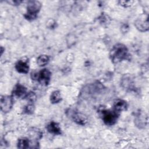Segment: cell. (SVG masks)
I'll use <instances>...</instances> for the list:
<instances>
[{
    "instance_id": "obj_1",
    "label": "cell",
    "mask_w": 149,
    "mask_h": 149,
    "mask_svg": "<svg viewBox=\"0 0 149 149\" xmlns=\"http://www.w3.org/2000/svg\"><path fill=\"white\" fill-rule=\"evenodd\" d=\"M109 56L111 61L114 63H117L123 60L127 59L129 56L127 48L123 44H116L111 49Z\"/></svg>"
},
{
    "instance_id": "obj_2",
    "label": "cell",
    "mask_w": 149,
    "mask_h": 149,
    "mask_svg": "<svg viewBox=\"0 0 149 149\" xmlns=\"http://www.w3.org/2000/svg\"><path fill=\"white\" fill-rule=\"evenodd\" d=\"M41 8V3L38 1H29L27 6V12L24 17L28 20H33L37 17V13Z\"/></svg>"
},
{
    "instance_id": "obj_3",
    "label": "cell",
    "mask_w": 149,
    "mask_h": 149,
    "mask_svg": "<svg viewBox=\"0 0 149 149\" xmlns=\"http://www.w3.org/2000/svg\"><path fill=\"white\" fill-rule=\"evenodd\" d=\"M51 77V72L47 69H44L40 72H33L31 73V78L33 80L38 81L40 83L48 85Z\"/></svg>"
},
{
    "instance_id": "obj_4",
    "label": "cell",
    "mask_w": 149,
    "mask_h": 149,
    "mask_svg": "<svg viewBox=\"0 0 149 149\" xmlns=\"http://www.w3.org/2000/svg\"><path fill=\"white\" fill-rule=\"evenodd\" d=\"M100 115L104 123L108 126H112L115 124L119 116L117 112L109 109L101 110Z\"/></svg>"
},
{
    "instance_id": "obj_5",
    "label": "cell",
    "mask_w": 149,
    "mask_h": 149,
    "mask_svg": "<svg viewBox=\"0 0 149 149\" xmlns=\"http://www.w3.org/2000/svg\"><path fill=\"white\" fill-rule=\"evenodd\" d=\"M13 105V99L10 95H2L1 97V110L3 113L9 112Z\"/></svg>"
},
{
    "instance_id": "obj_6",
    "label": "cell",
    "mask_w": 149,
    "mask_h": 149,
    "mask_svg": "<svg viewBox=\"0 0 149 149\" xmlns=\"http://www.w3.org/2000/svg\"><path fill=\"white\" fill-rule=\"evenodd\" d=\"M134 25L137 29L141 32H145L148 30V16L147 14L141 15L134 22Z\"/></svg>"
},
{
    "instance_id": "obj_7",
    "label": "cell",
    "mask_w": 149,
    "mask_h": 149,
    "mask_svg": "<svg viewBox=\"0 0 149 149\" xmlns=\"http://www.w3.org/2000/svg\"><path fill=\"white\" fill-rule=\"evenodd\" d=\"M148 123V116L146 112H139L134 118V123L139 129L146 127Z\"/></svg>"
},
{
    "instance_id": "obj_8",
    "label": "cell",
    "mask_w": 149,
    "mask_h": 149,
    "mask_svg": "<svg viewBox=\"0 0 149 149\" xmlns=\"http://www.w3.org/2000/svg\"><path fill=\"white\" fill-rule=\"evenodd\" d=\"M123 88L127 91H132L134 88V82L132 76L130 74L124 75L120 81Z\"/></svg>"
},
{
    "instance_id": "obj_9",
    "label": "cell",
    "mask_w": 149,
    "mask_h": 149,
    "mask_svg": "<svg viewBox=\"0 0 149 149\" xmlns=\"http://www.w3.org/2000/svg\"><path fill=\"white\" fill-rule=\"evenodd\" d=\"M70 116L71 119L73 120V122L77 123V125L84 126L87 123V117L81 113L73 111L72 112H70Z\"/></svg>"
},
{
    "instance_id": "obj_10",
    "label": "cell",
    "mask_w": 149,
    "mask_h": 149,
    "mask_svg": "<svg viewBox=\"0 0 149 149\" xmlns=\"http://www.w3.org/2000/svg\"><path fill=\"white\" fill-rule=\"evenodd\" d=\"M16 70L20 73L26 74L29 70V65L27 61L19 60L15 64Z\"/></svg>"
},
{
    "instance_id": "obj_11",
    "label": "cell",
    "mask_w": 149,
    "mask_h": 149,
    "mask_svg": "<svg viewBox=\"0 0 149 149\" xmlns=\"http://www.w3.org/2000/svg\"><path fill=\"white\" fill-rule=\"evenodd\" d=\"M113 110L117 112L125 111L127 108V104L123 100L118 99L113 103Z\"/></svg>"
},
{
    "instance_id": "obj_12",
    "label": "cell",
    "mask_w": 149,
    "mask_h": 149,
    "mask_svg": "<svg viewBox=\"0 0 149 149\" xmlns=\"http://www.w3.org/2000/svg\"><path fill=\"white\" fill-rule=\"evenodd\" d=\"M47 129L48 132L55 135H59L61 134V129L59 124L54 121L50 122L47 126Z\"/></svg>"
},
{
    "instance_id": "obj_13",
    "label": "cell",
    "mask_w": 149,
    "mask_h": 149,
    "mask_svg": "<svg viewBox=\"0 0 149 149\" xmlns=\"http://www.w3.org/2000/svg\"><path fill=\"white\" fill-rule=\"evenodd\" d=\"M12 93L15 96L19 98L26 95L27 93V88L23 85L17 84L14 87Z\"/></svg>"
},
{
    "instance_id": "obj_14",
    "label": "cell",
    "mask_w": 149,
    "mask_h": 149,
    "mask_svg": "<svg viewBox=\"0 0 149 149\" xmlns=\"http://www.w3.org/2000/svg\"><path fill=\"white\" fill-rule=\"evenodd\" d=\"M30 142L29 141V139L26 137H22L19 139L17 143V148H21V149L30 148Z\"/></svg>"
},
{
    "instance_id": "obj_15",
    "label": "cell",
    "mask_w": 149,
    "mask_h": 149,
    "mask_svg": "<svg viewBox=\"0 0 149 149\" xmlns=\"http://www.w3.org/2000/svg\"><path fill=\"white\" fill-rule=\"evenodd\" d=\"M61 94L59 90H55L52 92L50 95V101L52 104L58 103L61 101Z\"/></svg>"
},
{
    "instance_id": "obj_16",
    "label": "cell",
    "mask_w": 149,
    "mask_h": 149,
    "mask_svg": "<svg viewBox=\"0 0 149 149\" xmlns=\"http://www.w3.org/2000/svg\"><path fill=\"white\" fill-rule=\"evenodd\" d=\"M49 61V56L47 55H41L37 58V64L39 66L46 65Z\"/></svg>"
},
{
    "instance_id": "obj_17",
    "label": "cell",
    "mask_w": 149,
    "mask_h": 149,
    "mask_svg": "<svg viewBox=\"0 0 149 149\" xmlns=\"http://www.w3.org/2000/svg\"><path fill=\"white\" fill-rule=\"evenodd\" d=\"M98 20L102 26H107L111 22V19L108 15L103 13L98 17Z\"/></svg>"
},
{
    "instance_id": "obj_18",
    "label": "cell",
    "mask_w": 149,
    "mask_h": 149,
    "mask_svg": "<svg viewBox=\"0 0 149 149\" xmlns=\"http://www.w3.org/2000/svg\"><path fill=\"white\" fill-rule=\"evenodd\" d=\"M35 109V107L32 102H30L27 104L24 108V112L27 114H32Z\"/></svg>"
},
{
    "instance_id": "obj_19",
    "label": "cell",
    "mask_w": 149,
    "mask_h": 149,
    "mask_svg": "<svg viewBox=\"0 0 149 149\" xmlns=\"http://www.w3.org/2000/svg\"><path fill=\"white\" fill-rule=\"evenodd\" d=\"M42 135V133L38 129H36L34 130V129H33V130H30V136L33 138H35L36 139H39L41 138Z\"/></svg>"
},
{
    "instance_id": "obj_20",
    "label": "cell",
    "mask_w": 149,
    "mask_h": 149,
    "mask_svg": "<svg viewBox=\"0 0 149 149\" xmlns=\"http://www.w3.org/2000/svg\"><path fill=\"white\" fill-rule=\"evenodd\" d=\"M24 98L30 102H33L36 100V95L33 92H29L26 94L24 96Z\"/></svg>"
},
{
    "instance_id": "obj_21",
    "label": "cell",
    "mask_w": 149,
    "mask_h": 149,
    "mask_svg": "<svg viewBox=\"0 0 149 149\" xmlns=\"http://www.w3.org/2000/svg\"><path fill=\"white\" fill-rule=\"evenodd\" d=\"M133 2H134L133 1H123V0H120V1H118L119 4L120 5L125 7V8L130 6L133 3Z\"/></svg>"
},
{
    "instance_id": "obj_22",
    "label": "cell",
    "mask_w": 149,
    "mask_h": 149,
    "mask_svg": "<svg viewBox=\"0 0 149 149\" xmlns=\"http://www.w3.org/2000/svg\"><path fill=\"white\" fill-rule=\"evenodd\" d=\"M8 3L12 5H19L22 2V1H18V0H15V1H8Z\"/></svg>"
},
{
    "instance_id": "obj_23",
    "label": "cell",
    "mask_w": 149,
    "mask_h": 149,
    "mask_svg": "<svg viewBox=\"0 0 149 149\" xmlns=\"http://www.w3.org/2000/svg\"><path fill=\"white\" fill-rule=\"evenodd\" d=\"M129 26L127 24H124L122 25V26L121 27V31L123 33H126L127 31V30H129Z\"/></svg>"
}]
</instances>
